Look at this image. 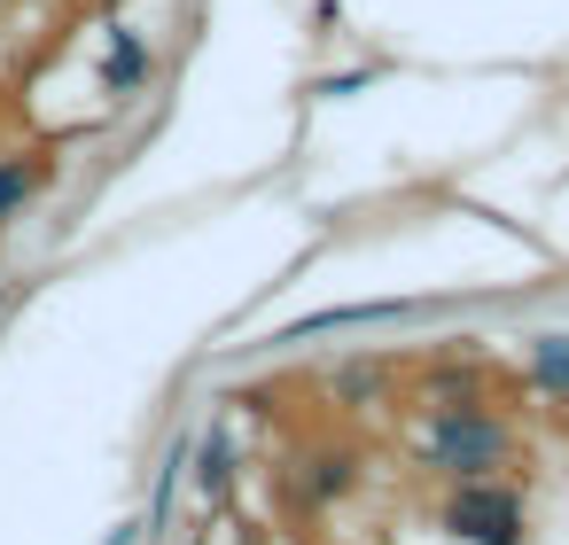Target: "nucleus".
<instances>
[{"label": "nucleus", "instance_id": "obj_1", "mask_svg": "<svg viewBox=\"0 0 569 545\" xmlns=\"http://www.w3.org/2000/svg\"><path fill=\"white\" fill-rule=\"evenodd\" d=\"M515 498L507 491H460L452 498V529L460 537H476V545H515Z\"/></svg>", "mask_w": 569, "mask_h": 545}, {"label": "nucleus", "instance_id": "obj_2", "mask_svg": "<svg viewBox=\"0 0 569 545\" xmlns=\"http://www.w3.org/2000/svg\"><path fill=\"white\" fill-rule=\"evenodd\" d=\"M437 452H445V460H460V467H476V460H491V452H499V428H491V421H460V413H452V421L437 428Z\"/></svg>", "mask_w": 569, "mask_h": 545}, {"label": "nucleus", "instance_id": "obj_3", "mask_svg": "<svg viewBox=\"0 0 569 545\" xmlns=\"http://www.w3.org/2000/svg\"><path fill=\"white\" fill-rule=\"evenodd\" d=\"M538 374H546L553 390H569V335H546V343H538Z\"/></svg>", "mask_w": 569, "mask_h": 545}, {"label": "nucleus", "instance_id": "obj_4", "mask_svg": "<svg viewBox=\"0 0 569 545\" xmlns=\"http://www.w3.org/2000/svg\"><path fill=\"white\" fill-rule=\"evenodd\" d=\"M24 195H32V172H24V164H9V172H0V211H17Z\"/></svg>", "mask_w": 569, "mask_h": 545}]
</instances>
